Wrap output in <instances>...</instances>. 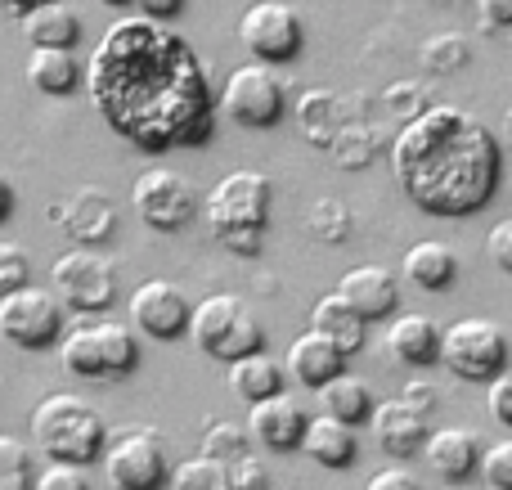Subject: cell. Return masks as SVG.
Returning <instances> with one entry per match:
<instances>
[{"label": "cell", "mask_w": 512, "mask_h": 490, "mask_svg": "<svg viewBox=\"0 0 512 490\" xmlns=\"http://www.w3.org/2000/svg\"><path fill=\"white\" fill-rule=\"evenodd\" d=\"M99 117L140 153L198 149L216 131V90L198 50L153 18H117L86 63Z\"/></svg>", "instance_id": "cell-1"}, {"label": "cell", "mask_w": 512, "mask_h": 490, "mask_svg": "<svg viewBox=\"0 0 512 490\" xmlns=\"http://www.w3.org/2000/svg\"><path fill=\"white\" fill-rule=\"evenodd\" d=\"M400 194L427 216H472L495 198L504 176L499 135L454 104H432L400 126L391 144Z\"/></svg>", "instance_id": "cell-2"}, {"label": "cell", "mask_w": 512, "mask_h": 490, "mask_svg": "<svg viewBox=\"0 0 512 490\" xmlns=\"http://www.w3.org/2000/svg\"><path fill=\"white\" fill-rule=\"evenodd\" d=\"M27 432H32V450H41L50 464H72V468L95 464L108 446L104 414L90 401H81L77 392L41 396V405L27 419Z\"/></svg>", "instance_id": "cell-3"}, {"label": "cell", "mask_w": 512, "mask_h": 490, "mask_svg": "<svg viewBox=\"0 0 512 490\" xmlns=\"http://www.w3.org/2000/svg\"><path fill=\"white\" fill-rule=\"evenodd\" d=\"M270 203H274V185L265 171L239 167L230 176H221L212 185L203 203V216L212 225V234L239 257H256L261 252V234L270 225Z\"/></svg>", "instance_id": "cell-4"}, {"label": "cell", "mask_w": 512, "mask_h": 490, "mask_svg": "<svg viewBox=\"0 0 512 490\" xmlns=\"http://www.w3.org/2000/svg\"><path fill=\"white\" fill-rule=\"evenodd\" d=\"M140 365V333L108 315H86L59 338V369L81 383H117Z\"/></svg>", "instance_id": "cell-5"}, {"label": "cell", "mask_w": 512, "mask_h": 490, "mask_svg": "<svg viewBox=\"0 0 512 490\" xmlns=\"http://www.w3.org/2000/svg\"><path fill=\"white\" fill-rule=\"evenodd\" d=\"M189 342L207 360L230 369L234 360H248L256 351H265V329L243 297L216 293V297H203L194 306V315H189Z\"/></svg>", "instance_id": "cell-6"}, {"label": "cell", "mask_w": 512, "mask_h": 490, "mask_svg": "<svg viewBox=\"0 0 512 490\" xmlns=\"http://www.w3.org/2000/svg\"><path fill=\"white\" fill-rule=\"evenodd\" d=\"M508 333L495 320H454L441 329V369H450L459 383H495L508 369Z\"/></svg>", "instance_id": "cell-7"}, {"label": "cell", "mask_w": 512, "mask_h": 490, "mask_svg": "<svg viewBox=\"0 0 512 490\" xmlns=\"http://www.w3.org/2000/svg\"><path fill=\"white\" fill-rule=\"evenodd\" d=\"M99 464H104V477L113 490H162L176 468L167 459V441L149 428H117Z\"/></svg>", "instance_id": "cell-8"}, {"label": "cell", "mask_w": 512, "mask_h": 490, "mask_svg": "<svg viewBox=\"0 0 512 490\" xmlns=\"http://www.w3.org/2000/svg\"><path fill=\"white\" fill-rule=\"evenodd\" d=\"M221 113L243 131H270L288 113V90H283L279 72L265 63H243L225 77L221 86Z\"/></svg>", "instance_id": "cell-9"}, {"label": "cell", "mask_w": 512, "mask_h": 490, "mask_svg": "<svg viewBox=\"0 0 512 490\" xmlns=\"http://www.w3.org/2000/svg\"><path fill=\"white\" fill-rule=\"evenodd\" d=\"M50 293L59 297L68 311L99 315V311H108L117 297V266L90 248H68L50 266Z\"/></svg>", "instance_id": "cell-10"}, {"label": "cell", "mask_w": 512, "mask_h": 490, "mask_svg": "<svg viewBox=\"0 0 512 490\" xmlns=\"http://www.w3.org/2000/svg\"><path fill=\"white\" fill-rule=\"evenodd\" d=\"M239 45L252 54V63H288L306 45L301 14L288 0H252L239 18Z\"/></svg>", "instance_id": "cell-11"}, {"label": "cell", "mask_w": 512, "mask_h": 490, "mask_svg": "<svg viewBox=\"0 0 512 490\" xmlns=\"http://www.w3.org/2000/svg\"><path fill=\"white\" fill-rule=\"evenodd\" d=\"M0 338L18 351H45L63 338V302L41 284L0 297Z\"/></svg>", "instance_id": "cell-12"}, {"label": "cell", "mask_w": 512, "mask_h": 490, "mask_svg": "<svg viewBox=\"0 0 512 490\" xmlns=\"http://www.w3.org/2000/svg\"><path fill=\"white\" fill-rule=\"evenodd\" d=\"M131 207L153 234H180L198 212L194 185L171 167H149L135 176L131 185Z\"/></svg>", "instance_id": "cell-13"}, {"label": "cell", "mask_w": 512, "mask_h": 490, "mask_svg": "<svg viewBox=\"0 0 512 490\" xmlns=\"http://www.w3.org/2000/svg\"><path fill=\"white\" fill-rule=\"evenodd\" d=\"M189 315L194 306H189L185 288H176L171 279H144L131 293V329L153 342L189 338Z\"/></svg>", "instance_id": "cell-14"}, {"label": "cell", "mask_w": 512, "mask_h": 490, "mask_svg": "<svg viewBox=\"0 0 512 490\" xmlns=\"http://www.w3.org/2000/svg\"><path fill=\"white\" fill-rule=\"evenodd\" d=\"M364 324H378V320H396L400 311V279L382 266H355L337 279L333 288Z\"/></svg>", "instance_id": "cell-15"}, {"label": "cell", "mask_w": 512, "mask_h": 490, "mask_svg": "<svg viewBox=\"0 0 512 490\" xmlns=\"http://www.w3.org/2000/svg\"><path fill=\"white\" fill-rule=\"evenodd\" d=\"M306 423H310L306 410H301L292 396H274V401L252 405V414H248V437L261 441V446L274 450V455H292V450H301Z\"/></svg>", "instance_id": "cell-16"}, {"label": "cell", "mask_w": 512, "mask_h": 490, "mask_svg": "<svg viewBox=\"0 0 512 490\" xmlns=\"http://www.w3.org/2000/svg\"><path fill=\"white\" fill-rule=\"evenodd\" d=\"M369 428H373V441H378V446L387 450L391 459L418 455V450L427 446V437H432V419L414 414L405 401H400V396H391V401H378Z\"/></svg>", "instance_id": "cell-17"}, {"label": "cell", "mask_w": 512, "mask_h": 490, "mask_svg": "<svg viewBox=\"0 0 512 490\" xmlns=\"http://www.w3.org/2000/svg\"><path fill=\"white\" fill-rule=\"evenodd\" d=\"M423 459L441 482L463 486L472 482V473H481V437L472 428H436L423 446Z\"/></svg>", "instance_id": "cell-18"}, {"label": "cell", "mask_w": 512, "mask_h": 490, "mask_svg": "<svg viewBox=\"0 0 512 490\" xmlns=\"http://www.w3.org/2000/svg\"><path fill=\"white\" fill-rule=\"evenodd\" d=\"M283 374H292L301 387L319 392V387H328L333 378L346 374V356L328 338H319V333L310 329L288 347V356H283Z\"/></svg>", "instance_id": "cell-19"}, {"label": "cell", "mask_w": 512, "mask_h": 490, "mask_svg": "<svg viewBox=\"0 0 512 490\" xmlns=\"http://www.w3.org/2000/svg\"><path fill=\"white\" fill-rule=\"evenodd\" d=\"M301 455L315 459V464L328 468V473H342V468L355 464L360 441H355V428L328 419V414H315V419L306 423V437H301Z\"/></svg>", "instance_id": "cell-20"}, {"label": "cell", "mask_w": 512, "mask_h": 490, "mask_svg": "<svg viewBox=\"0 0 512 490\" xmlns=\"http://www.w3.org/2000/svg\"><path fill=\"white\" fill-rule=\"evenodd\" d=\"M387 351L418 369L436 365V360H441V329H436V320H427V315H418V311L396 315V320L387 324Z\"/></svg>", "instance_id": "cell-21"}, {"label": "cell", "mask_w": 512, "mask_h": 490, "mask_svg": "<svg viewBox=\"0 0 512 490\" xmlns=\"http://www.w3.org/2000/svg\"><path fill=\"white\" fill-rule=\"evenodd\" d=\"M310 329H315L319 338L333 342L346 360H351L355 351H364V342H369V324H364L337 293H328V297L315 302V311H310Z\"/></svg>", "instance_id": "cell-22"}, {"label": "cell", "mask_w": 512, "mask_h": 490, "mask_svg": "<svg viewBox=\"0 0 512 490\" xmlns=\"http://www.w3.org/2000/svg\"><path fill=\"white\" fill-rule=\"evenodd\" d=\"M18 27H23V41L32 45V50H72V45L81 41V18H77V9L63 5V0L32 9L27 18H18Z\"/></svg>", "instance_id": "cell-23"}, {"label": "cell", "mask_w": 512, "mask_h": 490, "mask_svg": "<svg viewBox=\"0 0 512 490\" xmlns=\"http://www.w3.org/2000/svg\"><path fill=\"white\" fill-rule=\"evenodd\" d=\"M400 270H405V279L409 284H418L423 293H445V288L459 279V257H454L450 243L423 239V243H414V248L405 252Z\"/></svg>", "instance_id": "cell-24"}, {"label": "cell", "mask_w": 512, "mask_h": 490, "mask_svg": "<svg viewBox=\"0 0 512 490\" xmlns=\"http://www.w3.org/2000/svg\"><path fill=\"white\" fill-rule=\"evenodd\" d=\"M319 405H324L319 414L346 423V428H360V423L373 419V410H378V396H373V387L364 383V378L342 374V378H333L328 387H319Z\"/></svg>", "instance_id": "cell-25"}, {"label": "cell", "mask_w": 512, "mask_h": 490, "mask_svg": "<svg viewBox=\"0 0 512 490\" xmlns=\"http://www.w3.org/2000/svg\"><path fill=\"white\" fill-rule=\"evenodd\" d=\"M27 81L41 95H72L77 86H86V68L72 50H32L27 54Z\"/></svg>", "instance_id": "cell-26"}, {"label": "cell", "mask_w": 512, "mask_h": 490, "mask_svg": "<svg viewBox=\"0 0 512 490\" xmlns=\"http://www.w3.org/2000/svg\"><path fill=\"white\" fill-rule=\"evenodd\" d=\"M225 374H230L234 396L248 401V405H261V401L283 396V365L274 356H265V351H256V356H248V360H234Z\"/></svg>", "instance_id": "cell-27"}, {"label": "cell", "mask_w": 512, "mask_h": 490, "mask_svg": "<svg viewBox=\"0 0 512 490\" xmlns=\"http://www.w3.org/2000/svg\"><path fill=\"white\" fill-rule=\"evenodd\" d=\"M59 230L68 234V239H77V248L81 243H95V239H104L108 230L117 225V216H113V207H108V198L99 194V189H77V198H72V216H59Z\"/></svg>", "instance_id": "cell-28"}, {"label": "cell", "mask_w": 512, "mask_h": 490, "mask_svg": "<svg viewBox=\"0 0 512 490\" xmlns=\"http://www.w3.org/2000/svg\"><path fill=\"white\" fill-rule=\"evenodd\" d=\"M167 490H234L230 464H216V459H207V455H194V459L171 468Z\"/></svg>", "instance_id": "cell-29"}, {"label": "cell", "mask_w": 512, "mask_h": 490, "mask_svg": "<svg viewBox=\"0 0 512 490\" xmlns=\"http://www.w3.org/2000/svg\"><path fill=\"white\" fill-rule=\"evenodd\" d=\"M0 490H36V455L27 441L0 432Z\"/></svg>", "instance_id": "cell-30"}, {"label": "cell", "mask_w": 512, "mask_h": 490, "mask_svg": "<svg viewBox=\"0 0 512 490\" xmlns=\"http://www.w3.org/2000/svg\"><path fill=\"white\" fill-rule=\"evenodd\" d=\"M203 455L216 464H234V459L248 455V432L234 428V423H212L203 432Z\"/></svg>", "instance_id": "cell-31"}, {"label": "cell", "mask_w": 512, "mask_h": 490, "mask_svg": "<svg viewBox=\"0 0 512 490\" xmlns=\"http://www.w3.org/2000/svg\"><path fill=\"white\" fill-rule=\"evenodd\" d=\"M27 284H32V257H27V248L14 239H0V297L18 293Z\"/></svg>", "instance_id": "cell-32"}, {"label": "cell", "mask_w": 512, "mask_h": 490, "mask_svg": "<svg viewBox=\"0 0 512 490\" xmlns=\"http://www.w3.org/2000/svg\"><path fill=\"white\" fill-rule=\"evenodd\" d=\"M481 482L490 490H512V441H495L481 450Z\"/></svg>", "instance_id": "cell-33"}, {"label": "cell", "mask_w": 512, "mask_h": 490, "mask_svg": "<svg viewBox=\"0 0 512 490\" xmlns=\"http://www.w3.org/2000/svg\"><path fill=\"white\" fill-rule=\"evenodd\" d=\"M36 490H90L86 473L72 464H45L41 473H36Z\"/></svg>", "instance_id": "cell-34"}, {"label": "cell", "mask_w": 512, "mask_h": 490, "mask_svg": "<svg viewBox=\"0 0 512 490\" xmlns=\"http://www.w3.org/2000/svg\"><path fill=\"white\" fill-rule=\"evenodd\" d=\"M486 410H490V419H495L499 428H512V365L495 378V383H490V392H486Z\"/></svg>", "instance_id": "cell-35"}, {"label": "cell", "mask_w": 512, "mask_h": 490, "mask_svg": "<svg viewBox=\"0 0 512 490\" xmlns=\"http://www.w3.org/2000/svg\"><path fill=\"white\" fill-rule=\"evenodd\" d=\"M400 401H405L414 414H423V419H432V414L441 410V392H436L432 383H423V378H414V383L400 387Z\"/></svg>", "instance_id": "cell-36"}, {"label": "cell", "mask_w": 512, "mask_h": 490, "mask_svg": "<svg viewBox=\"0 0 512 490\" xmlns=\"http://www.w3.org/2000/svg\"><path fill=\"white\" fill-rule=\"evenodd\" d=\"M486 252H490V261H495L504 275H512V216H504L499 225H490V234H486Z\"/></svg>", "instance_id": "cell-37"}, {"label": "cell", "mask_w": 512, "mask_h": 490, "mask_svg": "<svg viewBox=\"0 0 512 490\" xmlns=\"http://www.w3.org/2000/svg\"><path fill=\"white\" fill-rule=\"evenodd\" d=\"M230 482L234 490H265L270 486V473H265V464L256 455H243L230 464Z\"/></svg>", "instance_id": "cell-38"}, {"label": "cell", "mask_w": 512, "mask_h": 490, "mask_svg": "<svg viewBox=\"0 0 512 490\" xmlns=\"http://www.w3.org/2000/svg\"><path fill=\"white\" fill-rule=\"evenodd\" d=\"M364 490H423V482L414 473H405V468H382V473L369 477Z\"/></svg>", "instance_id": "cell-39"}, {"label": "cell", "mask_w": 512, "mask_h": 490, "mask_svg": "<svg viewBox=\"0 0 512 490\" xmlns=\"http://www.w3.org/2000/svg\"><path fill=\"white\" fill-rule=\"evenodd\" d=\"M185 5H189V0H135L140 18H153V23H171V18H176Z\"/></svg>", "instance_id": "cell-40"}, {"label": "cell", "mask_w": 512, "mask_h": 490, "mask_svg": "<svg viewBox=\"0 0 512 490\" xmlns=\"http://www.w3.org/2000/svg\"><path fill=\"white\" fill-rule=\"evenodd\" d=\"M477 14L486 27H512V0H477Z\"/></svg>", "instance_id": "cell-41"}, {"label": "cell", "mask_w": 512, "mask_h": 490, "mask_svg": "<svg viewBox=\"0 0 512 490\" xmlns=\"http://www.w3.org/2000/svg\"><path fill=\"white\" fill-rule=\"evenodd\" d=\"M14 180H9L5 176V171H0V225H5L9 221V216H14Z\"/></svg>", "instance_id": "cell-42"}, {"label": "cell", "mask_w": 512, "mask_h": 490, "mask_svg": "<svg viewBox=\"0 0 512 490\" xmlns=\"http://www.w3.org/2000/svg\"><path fill=\"white\" fill-rule=\"evenodd\" d=\"M41 5H54V0H0V9L14 14V18H27L32 9H41Z\"/></svg>", "instance_id": "cell-43"}, {"label": "cell", "mask_w": 512, "mask_h": 490, "mask_svg": "<svg viewBox=\"0 0 512 490\" xmlns=\"http://www.w3.org/2000/svg\"><path fill=\"white\" fill-rule=\"evenodd\" d=\"M99 5H108V9H126V5H135V0H99Z\"/></svg>", "instance_id": "cell-44"}]
</instances>
